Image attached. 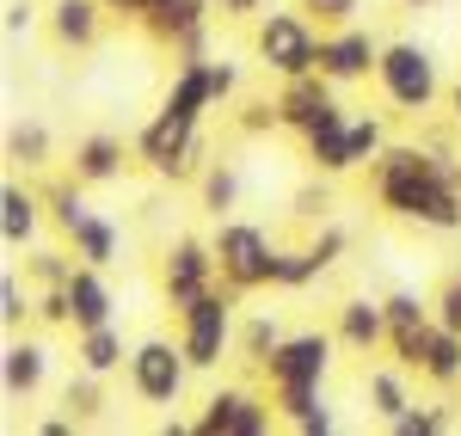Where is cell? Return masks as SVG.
<instances>
[{"label":"cell","instance_id":"6da1fadb","mask_svg":"<svg viewBox=\"0 0 461 436\" xmlns=\"http://www.w3.org/2000/svg\"><path fill=\"white\" fill-rule=\"evenodd\" d=\"M369 191L393 221L430 234H461V154L437 142H388L369 160Z\"/></svg>","mask_w":461,"mask_h":436},{"label":"cell","instance_id":"7a4b0ae2","mask_svg":"<svg viewBox=\"0 0 461 436\" xmlns=\"http://www.w3.org/2000/svg\"><path fill=\"white\" fill-rule=\"evenodd\" d=\"M258 375H265L271 400H277V412H284V424H295V418L320 400L326 375H332V338H326V332H289Z\"/></svg>","mask_w":461,"mask_h":436},{"label":"cell","instance_id":"3957f363","mask_svg":"<svg viewBox=\"0 0 461 436\" xmlns=\"http://www.w3.org/2000/svg\"><path fill=\"white\" fill-rule=\"evenodd\" d=\"M136 160H142L148 173H160V179H203V166H210V136H203V123L197 117H178V111H154L142 123V136H136Z\"/></svg>","mask_w":461,"mask_h":436},{"label":"cell","instance_id":"277c9868","mask_svg":"<svg viewBox=\"0 0 461 436\" xmlns=\"http://www.w3.org/2000/svg\"><path fill=\"white\" fill-rule=\"evenodd\" d=\"M320 25L302 13V6H265L258 19H252V56H258V68L289 80V74H308L320 68Z\"/></svg>","mask_w":461,"mask_h":436},{"label":"cell","instance_id":"5b68a950","mask_svg":"<svg viewBox=\"0 0 461 436\" xmlns=\"http://www.w3.org/2000/svg\"><path fill=\"white\" fill-rule=\"evenodd\" d=\"M308 147V166L326 173V179H345V173H363L382 147H388V123L369 117V111H345L332 123H320L314 136H302Z\"/></svg>","mask_w":461,"mask_h":436},{"label":"cell","instance_id":"8992f818","mask_svg":"<svg viewBox=\"0 0 461 436\" xmlns=\"http://www.w3.org/2000/svg\"><path fill=\"white\" fill-rule=\"evenodd\" d=\"M234 307H240V289H228V283H215V289H203L191 307H178V344H185V357H191L197 375L221 369L228 344L240 338V332H234Z\"/></svg>","mask_w":461,"mask_h":436},{"label":"cell","instance_id":"52a82bcc","mask_svg":"<svg viewBox=\"0 0 461 436\" xmlns=\"http://www.w3.org/2000/svg\"><path fill=\"white\" fill-rule=\"evenodd\" d=\"M210 246H215V264H221V283L228 289H240V295L271 289V277H277V240L258 221H240V216L215 221Z\"/></svg>","mask_w":461,"mask_h":436},{"label":"cell","instance_id":"ba28073f","mask_svg":"<svg viewBox=\"0 0 461 436\" xmlns=\"http://www.w3.org/2000/svg\"><path fill=\"white\" fill-rule=\"evenodd\" d=\"M375 86H382V99H388L400 117H419V111L437 105V56H430L425 43H412V37H393L382 43V62H375Z\"/></svg>","mask_w":461,"mask_h":436},{"label":"cell","instance_id":"9c48e42d","mask_svg":"<svg viewBox=\"0 0 461 436\" xmlns=\"http://www.w3.org/2000/svg\"><path fill=\"white\" fill-rule=\"evenodd\" d=\"M130 394L142 405H178L185 400V381L197 375L191 357H185V344L173 338H142V344H130Z\"/></svg>","mask_w":461,"mask_h":436},{"label":"cell","instance_id":"30bf717a","mask_svg":"<svg viewBox=\"0 0 461 436\" xmlns=\"http://www.w3.org/2000/svg\"><path fill=\"white\" fill-rule=\"evenodd\" d=\"M221 283V264H215V246L210 240H197V234H178L167 258H160V295H167V307H191L203 289Z\"/></svg>","mask_w":461,"mask_h":436},{"label":"cell","instance_id":"8fae6325","mask_svg":"<svg viewBox=\"0 0 461 436\" xmlns=\"http://www.w3.org/2000/svg\"><path fill=\"white\" fill-rule=\"evenodd\" d=\"M271 418H284L271 394H252V387H215L210 405L197 412V436H265Z\"/></svg>","mask_w":461,"mask_h":436},{"label":"cell","instance_id":"7c38bea8","mask_svg":"<svg viewBox=\"0 0 461 436\" xmlns=\"http://www.w3.org/2000/svg\"><path fill=\"white\" fill-rule=\"evenodd\" d=\"M277 117H284L289 136H314L320 123L345 117V105H339V80H326L320 68L289 74L284 86H277Z\"/></svg>","mask_w":461,"mask_h":436},{"label":"cell","instance_id":"4fadbf2b","mask_svg":"<svg viewBox=\"0 0 461 436\" xmlns=\"http://www.w3.org/2000/svg\"><path fill=\"white\" fill-rule=\"evenodd\" d=\"M375 62H382V37L363 31V25H339V31L320 37V74H326V80H339V86L369 80Z\"/></svg>","mask_w":461,"mask_h":436},{"label":"cell","instance_id":"5bb4252c","mask_svg":"<svg viewBox=\"0 0 461 436\" xmlns=\"http://www.w3.org/2000/svg\"><path fill=\"white\" fill-rule=\"evenodd\" d=\"M136 25H142L148 43L178 49L185 37H197V31H210V25H215V0H142Z\"/></svg>","mask_w":461,"mask_h":436},{"label":"cell","instance_id":"9a60e30c","mask_svg":"<svg viewBox=\"0 0 461 436\" xmlns=\"http://www.w3.org/2000/svg\"><path fill=\"white\" fill-rule=\"evenodd\" d=\"M332 338H339L345 351H357V357L388 351V307L369 301V295H345L339 314H332Z\"/></svg>","mask_w":461,"mask_h":436},{"label":"cell","instance_id":"2e32d148","mask_svg":"<svg viewBox=\"0 0 461 436\" xmlns=\"http://www.w3.org/2000/svg\"><path fill=\"white\" fill-rule=\"evenodd\" d=\"M105 0H50L43 6V25H50V37L62 43V49H74V56H86L99 37H105Z\"/></svg>","mask_w":461,"mask_h":436},{"label":"cell","instance_id":"e0dca14e","mask_svg":"<svg viewBox=\"0 0 461 436\" xmlns=\"http://www.w3.org/2000/svg\"><path fill=\"white\" fill-rule=\"evenodd\" d=\"M43 375H50V351L37 338H19L13 332L6 351H0V387H6V400H37Z\"/></svg>","mask_w":461,"mask_h":436},{"label":"cell","instance_id":"ac0fdd59","mask_svg":"<svg viewBox=\"0 0 461 436\" xmlns=\"http://www.w3.org/2000/svg\"><path fill=\"white\" fill-rule=\"evenodd\" d=\"M123 166H130V147L111 129H93V136L74 142V179L80 184H111V179H123Z\"/></svg>","mask_w":461,"mask_h":436},{"label":"cell","instance_id":"d6986e66","mask_svg":"<svg viewBox=\"0 0 461 436\" xmlns=\"http://www.w3.org/2000/svg\"><path fill=\"white\" fill-rule=\"evenodd\" d=\"M37 209H43V191H25L19 179L0 184V240H6V253H32Z\"/></svg>","mask_w":461,"mask_h":436},{"label":"cell","instance_id":"ffe728a7","mask_svg":"<svg viewBox=\"0 0 461 436\" xmlns=\"http://www.w3.org/2000/svg\"><path fill=\"white\" fill-rule=\"evenodd\" d=\"M68 301H74V332L111 326V314H117V301H111V283H105V271H99V264H74Z\"/></svg>","mask_w":461,"mask_h":436},{"label":"cell","instance_id":"44dd1931","mask_svg":"<svg viewBox=\"0 0 461 436\" xmlns=\"http://www.w3.org/2000/svg\"><path fill=\"white\" fill-rule=\"evenodd\" d=\"M62 240L74 246V258H80V264H99V271H111V264H117V253H123V234H117V221L99 216V209H86V216L74 221Z\"/></svg>","mask_w":461,"mask_h":436},{"label":"cell","instance_id":"7402d4cb","mask_svg":"<svg viewBox=\"0 0 461 436\" xmlns=\"http://www.w3.org/2000/svg\"><path fill=\"white\" fill-rule=\"evenodd\" d=\"M74 369H93V375H117V369H130V344H123V332L117 326H86L74 332Z\"/></svg>","mask_w":461,"mask_h":436},{"label":"cell","instance_id":"603a6c76","mask_svg":"<svg viewBox=\"0 0 461 436\" xmlns=\"http://www.w3.org/2000/svg\"><path fill=\"white\" fill-rule=\"evenodd\" d=\"M419 381L430 387H461V332H449L443 320H430V338H425V363H419Z\"/></svg>","mask_w":461,"mask_h":436},{"label":"cell","instance_id":"cb8c5ba5","mask_svg":"<svg viewBox=\"0 0 461 436\" xmlns=\"http://www.w3.org/2000/svg\"><path fill=\"white\" fill-rule=\"evenodd\" d=\"M197 197H203V216L228 221L240 209V166H234V160H210L203 179H197Z\"/></svg>","mask_w":461,"mask_h":436},{"label":"cell","instance_id":"d4e9b609","mask_svg":"<svg viewBox=\"0 0 461 436\" xmlns=\"http://www.w3.org/2000/svg\"><path fill=\"white\" fill-rule=\"evenodd\" d=\"M284 338H289V332H284V320H277V314H252L234 344H240V357H247L252 369H265V363H271V351H277Z\"/></svg>","mask_w":461,"mask_h":436},{"label":"cell","instance_id":"484cf974","mask_svg":"<svg viewBox=\"0 0 461 436\" xmlns=\"http://www.w3.org/2000/svg\"><path fill=\"white\" fill-rule=\"evenodd\" d=\"M74 264H80L74 246L68 253H62V246H32V253H25V277H32V289H62L74 277Z\"/></svg>","mask_w":461,"mask_h":436},{"label":"cell","instance_id":"4316f807","mask_svg":"<svg viewBox=\"0 0 461 436\" xmlns=\"http://www.w3.org/2000/svg\"><path fill=\"white\" fill-rule=\"evenodd\" d=\"M363 394H369V412L382 418V424H393L406 405H412V394H406V381L393 375V369H369V381H363Z\"/></svg>","mask_w":461,"mask_h":436},{"label":"cell","instance_id":"83f0119b","mask_svg":"<svg viewBox=\"0 0 461 436\" xmlns=\"http://www.w3.org/2000/svg\"><path fill=\"white\" fill-rule=\"evenodd\" d=\"M62 405H68L80 424H93V418L105 412V375H93V369H74L68 387H62Z\"/></svg>","mask_w":461,"mask_h":436},{"label":"cell","instance_id":"f1b7e54d","mask_svg":"<svg viewBox=\"0 0 461 436\" xmlns=\"http://www.w3.org/2000/svg\"><path fill=\"white\" fill-rule=\"evenodd\" d=\"M6 160L25 166V173L50 166V129H43V123H13V129H6Z\"/></svg>","mask_w":461,"mask_h":436},{"label":"cell","instance_id":"f546056e","mask_svg":"<svg viewBox=\"0 0 461 436\" xmlns=\"http://www.w3.org/2000/svg\"><path fill=\"white\" fill-rule=\"evenodd\" d=\"M80 191H86V184L74 179V173H68V179H56V184H43V209H50V221H56L62 234H68V227L86 216V209H93V203H86Z\"/></svg>","mask_w":461,"mask_h":436},{"label":"cell","instance_id":"4dcf8cb0","mask_svg":"<svg viewBox=\"0 0 461 436\" xmlns=\"http://www.w3.org/2000/svg\"><path fill=\"white\" fill-rule=\"evenodd\" d=\"M25 320H37V295L19 283V271H0V326H6V338L25 332Z\"/></svg>","mask_w":461,"mask_h":436},{"label":"cell","instance_id":"1f68e13d","mask_svg":"<svg viewBox=\"0 0 461 436\" xmlns=\"http://www.w3.org/2000/svg\"><path fill=\"white\" fill-rule=\"evenodd\" d=\"M326 271H320V258L308 246H277V277H271V289H308L320 283Z\"/></svg>","mask_w":461,"mask_h":436},{"label":"cell","instance_id":"d6a6232c","mask_svg":"<svg viewBox=\"0 0 461 436\" xmlns=\"http://www.w3.org/2000/svg\"><path fill=\"white\" fill-rule=\"evenodd\" d=\"M326 209H332V179H326V173H314L308 184H295V197H289V216L295 221H326Z\"/></svg>","mask_w":461,"mask_h":436},{"label":"cell","instance_id":"836d02e7","mask_svg":"<svg viewBox=\"0 0 461 436\" xmlns=\"http://www.w3.org/2000/svg\"><path fill=\"white\" fill-rule=\"evenodd\" d=\"M388 431L393 436H443L449 431V412H443V405H406Z\"/></svg>","mask_w":461,"mask_h":436},{"label":"cell","instance_id":"e575fe53","mask_svg":"<svg viewBox=\"0 0 461 436\" xmlns=\"http://www.w3.org/2000/svg\"><path fill=\"white\" fill-rule=\"evenodd\" d=\"M382 307H388V332L393 326H430V320H437L430 301H419L412 289H388V295H382Z\"/></svg>","mask_w":461,"mask_h":436},{"label":"cell","instance_id":"d590c367","mask_svg":"<svg viewBox=\"0 0 461 436\" xmlns=\"http://www.w3.org/2000/svg\"><path fill=\"white\" fill-rule=\"evenodd\" d=\"M425 338H430V326H393L388 332V357L400 369H412V375H419V363H425Z\"/></svg>","mask_w":461,"mask_h":436},{"label":"cell","instance_id":"8d00e7d4","mask_svg":"<svg viewBox=\"0 0 461 436\" xmlns=\"http://www.w3.org/2000/svg\"><path fill=\"white\" fill-rule=\"evenodd\" d=\"M308 19H314L320 31H339V25H357V13H363V0H295Z\"/></svg>","mask_w":461,"mask_h":436},{"label":"cell","instance_id":"74e56055","mask_svg":"<svg viewBox=\"0 0 461 436\" xmlns=\"http://www.w3.org/2000/svg\"><path fill=\"white\" fill-rule=\"evenodd\" d=\"M345 246H351V234H345L339 221H320V234H314V240H308V253L320 258V271H332V264L345 258Z\"/></svg>","mask_w":461,"mask_h":436},{"label":"cell","instance_id":"f35d334b","mask_svg":"<svg viewBox=\"0 0 461 436\" xmlns=\"http://www.w3.org/2000/svg\"><path fill=\"white\" fill-rule=\"evenodd\" d=\"M210 93H215V105L240 99V62L234 56H210Z\"/></svg>","mask_w":461,"mask_h":436},{"label":"cell","instance_id":"ab89813d","mask_svg":"<svg viewBox=\"0 0 461 436\" xmlns=\"http://www.w3.org/2000/svg\"><path fill=\"white\" fill-rule=\"evenodd\" d=\"M240 129H247V136L284 129V117H277V99H252V105H240Z\"/></svg>","mask_w":461,"mask_h":436},{"label":"cell","instance_id":"60d3db41","mask_svg":"<svg viewBox=\"0 0 461 436\" xmlns=\"http://www.w3.org/2000/svg\"><path fill=\"white\" fill-rule=\"evenodd\" d=\"M289 431H302V436H332V431H339V412H332V405H326V394H320V400L308 405V412H302Z\"/></svg>","mask_w":461,"mask_h":436},{"label":"cell","instance_id":"b9f144b4","mask_svg":"<svg viewBox=\"0 0 461 436\" xmlns=\"http://www.w3.org/2000/svg\"><path fill=\"white\" fill-rule=\"evenodd\" d=\"M430 314H437V320H443L449 332H461V271L449 277V283H443V289H437V301H430Z\"/></svg>","mask_w":461,"mask_h":436},{"label":"cell","instance_id":"7bdbcfd3","mask_svg":"<svg viewBox=\"0 0 461 436\" xmlns=\"http://www.w3.org/2000/svg\"><path fill=\"white\" fill-rule=\"evenodd\" d=\"M265 6H271V0H215V19H228V25H252Z\"/></svg>","mask_w":461,"mask_h":436},{"label":"cell","instance_id":"ee69618b","mask_svg":"<svg viewBox=\"0 0 461 436\" xmlns=\"http://www.w3.org/2000/svg\"><path fill=\"white\" fill-rule=\"evenodd\" d=\"M37 25V6L32 0H6V37H25Z\"/></svg>","mask_w":461,"mask_h":436},{"label":"cell","instance_id":"f6af8a7d","mask_svg":"<svg viewBox=\"0 0 461 436\" xmlns=\"http://www.w3.org/2000/svg\"><path fill=\"white\" fill-rule=\"evenodd\" d=\"M105 13H111V19H136V13H142V0H105Z\"/></svg>","mask_w":461,"mask_h":436},{"label":"cell","instance_id":"bcb514c9","mask_svg":"<svg viewBox=\"0 0 461 436\" xmlns=\"http://www.w3.org/2000/svg\"><path fill=\"white\" fill-rule=\"evenodd\" d=\"M449 111H456V123H461V80H456V93H449Z\"/></svg>","mask_w":461,"mask_h":436},{"label":"cell","instance_id":"7dc6e473","mask_svg":"<svg viewBox=\"0 0 461 436\" xmlns=\"http://www.w3.org/2000/svg\"><path fill=\"white\" fill-rule=\"evenodd\" d=\"M406 6H430V0H406Z\"/></svg>","mask_w":461,"mask_h":436}]
</instances>
